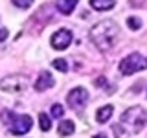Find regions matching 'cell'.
<instances>
[{
  "label": "cell",
  "mask_w": 147,
  "mask_h": 138,
  "mask_svg": "<svg viewBox=\"0 0 147 138\" xmlns=\"http://www.w3.org/2000/svg\"><path fill=\"white\" fill-rule=\"evenodd\" d=\"M77 2L76 0H63V2H57V9L61 13H64V15H68V13H72L74 9H76Z\"/></svg>",
  "instance_id": "7c38bea8"
},
{
  "label": "cell",
  "mask_w": 147,
  "mask_h": 138,
  "mask_svg": "<svg viewBox=\"0 0 147 138\" xmlns=\"http://www.w3.org/2000/svg\"><path fill=\"white\" fill-rule=\"evenodd\" d=\"M53 85H55V81H53V76H52V74H50V72H40L39 77H37V81H35V90L42 92V90L52 89Z\"/></svg>",
  "instance_id": "ba28073f"
},
{
  "label": "cell",
  "mask_w": 147,
  "mask_h": 138,
  "mask_svg": "<svg viewBox=\"0 0 147 138\" xmlns=\"http://www.w3.org/2000/svg\"><path fill=\"white\" fill-rule=\"evenodd\" d=\"M39 125H40L42 131H50V129H52V120H50L48 114H44V112L39 114Z\"/></svg>",
  "instance_id": "4fadbf2b"
},
{
  "label": "cell",
  "mask_w": 147,
  "mask_h": 138,
  "mask_svg": "<svg viewBox=\"0 0 147 138\" xmlns=\"http://www.w3.org/2000/svg\"><path fill=\"white\" fill-rule=\"evenodd\" d=\"M127 24H129L131 30H140V28H142V20H140V18H136V17H129L127 18Z\"/></svg>",
  "instance_id": "5bb4252c"
},
{
  "label": "cell",
  "mask_w": 147,
  "mask_h": 138,
  "mask_svg": "<svg viewBox=\"0 0 147 138\" xmlns=\"http://www.w3.org/2000/svg\"><path fill=\"white\" fill-rule=\"evenodd\" d=\"M119 39V28L114 20H101L90 30V41L99 50H110Z\"/></svg>",
  "instance_id": "6da1fadb"
},
{
  "label": "cell",
  "mask_w": 147,
  "mask_h": 138,
  "mask_svg": "<svg viewBox=\"0 0 147 138\" xmlns=\"http://www.w3.org/2000/svg\"><path fill=\"white\" fill-rule=\"evenodd\" d=\"M74 131H76V125H74L72 120H63L59 123V135L61 136H70L74 135Z\"/></svg>",
  "instance_id": "30bf717a"
},
{
  "label": "cell",
  "mask_w": 147,
  "mask_h": 138,
  "mask_svg": "<svg viewBox=\"0 0 147 138\" xmlns=\"http://www.w3.org/2000/svg\"><path fill=\"white\" fill-rule=\"evenodd\" d=\"M7 35H9V31L6 30V28H0V43L7 39Z\"/></svg>",
  "instance_id": "ac0fdd59"
},
{
  "label": "cell",
  "mask_w": 147,
  "mask_h": 138,
  "mask_svg": "<svg viewBox=\"0 0 147 138\" xmlns=\"http://www.w3.org/2000/svg\"><path fill=\"white\" fill-rule=\"evenodd\" d=\"M31 125H33L31 116H28V114H20V116H15V120H13L11 133H13V135H24V133H28L31 129Z\"/></svg>",
  "instance_id": "52a82bcc"
},
{
  "label": "cell",
  "mask_w": 147,
  "mask_h": 138,
  "mask_svg": "<svg viewBox=\"0 0 147 138\" xmlns=\"http://www.w3.org/2000/svg\"><path fill=\"white\" fill-rule=\"evenodd\" d=\"M13 4H15L17 7H30L31 6V0H15Z\"/></svg>",
  "instance_id": "e0dca14e"
},
{
  "label": "cell",
  "mask_w": 147,
  "mask_h": 138,
  "mask_svg": "<svg viewBox=\"0 0 147 138\" xmlns=\"http://www.w3.org/2000/svg\"><path fill=\"white\" fill-rule=\"evenodd\" d=\"M50 43H52V48L55 50H66L68 46H70L72 43V33H70V30H59V31H55V33L52 35V39H50Z\"/></svg>",
  "instance_id": "8992f818"
},
{
  "label": "cell",
  "mask_w": 147,
  "mask_h": 138,
  "mask_svg": "<svg viewBox=\"0 0 147 138\" xmlns=\"http://www.w3.org/2000/svg\"><path fill=\"white\" fill-rule=\"evenodd\" d=\"M94 138H107V135H96Z\"/></svg>",
  "instance_id": "d6986e66"
},
{
  "label": "cell",
  "mask_w": 147,
  "mask_h": 138,
  "mask_svg": "<svg viewBox=\"0 0 147 138\" xmlns=\"http://www.w3.org/2000/svg\"><path fill=\"white\" fill-rule=\"evenodd\" d=\"M66 101L72 109H83L88 101V90L83 87H77V89L70 90V94L66 96Z\"/></svg>",
  "instance_id": "5b68a950"
},
{
  "label": "cell",
  "mask_w": 147,
  "mask_h": 138,
  "mask_svg": "<svg viewBox=\"0 0 147 138\" xmlns=\"http://www.w3.org/2000/svg\"><path fill=\"white\" fill-rule=\"evenodd\" d=\"M112 112H114V107H112V105H105V107L98 109V112H96V120H98L99 123H105L107 120H110Z\"/></svg>",
  "instance_id": "9c48e42d"
},
{
  "label": "cell",
  "mask_w": 147,
  "mask_h": 138,
  "mask_svg": "<svg viewBox=\"0 0 147 138\" xmlns=\"http://www.w3.org/2000/svg\"><path fill=\"white\" fill-rule=\"evenodd\" d=\"M147 125V110L142 107H131L121 114V122L119 125L114 129L119 131V136H129V135H136Z\"/></svg>",
  "instance_id": "7a4b0ae2"
},
{
  "label": "cell",
  "mask_w": 147,
  "mask_h": 138,
  "mask_svg": "<svg viewBox=\"0 0 147 138\" xmlns=\"http://www.w3.org/2000/svg\"><path fill=\"white\" fill-rule=\"evenodd\" d=\"M147 68V57H144L142 53H129L127 57L121 59L119 63V72L123 76H132V74L140 72V70H145Z\"/></svg>",
  "instance_id": "3957f363"
},
{
  "label": "cell",
  "mask_w": 147,
  "mask_h": 138,
  "mask_svg": "<svg viewBox=\"0 0 147 138\" xmlns=\"http://www.w3.org/2000/svg\"><path fill=\"white\" fill-rule=\"evenodd\" d=\"M52 64H53V68H57V70H61V72H66L68 70V63L64 61V59H55Z\"/></svg>",
  "instance_id": "9a60e30c"
},
{
  "label": "cell",
  "mask_w": 147,
  "mask_h": 138,
  "mask_svg": "<svg viewBox=\"0 0 147 138\" xmlns=\"http://www.w3.org/2000/svg\"><path fill=\"white\" fill-rule=\"evenodd\" d=\"M28 85H30L28 77L20 76V74H17V76H6L0 81V89L6 90V92H24Z\"/></svg>",
  "instance_id": "277c9868"
},
{
  "label": "cell",
  "mask_w": 147,
  "mask_h": 138,
  "mask_svg": "<svg viewBox=\"0 0 147 138\" xmlns=\"http://www.w3.org/2000/svg\"><path fill=\"white\" fill-rule=\"evenodd\" d=\"M63 114H64V109H63V105L55 103L53 107H52V116H55V118H61Z\"/></svg>",
  "instance_id": "2e32d148"
},
{
  "label": "cell",
  "mask_w": 147,
  "mask_h": 138,
  "mask_svg": "<svg viewBox=\"0 0 147 138\" xmlns=\"http://www.w3.org/2000/svg\"><path fill=\"white\" fill-rule=\"evenodd\" d=\"M90 6L94 9H98V11H107V9H112L116 6V2L114 0H92Z\"/></svg>",
  "instance_id": "8fae6325"
}]
</instances>
